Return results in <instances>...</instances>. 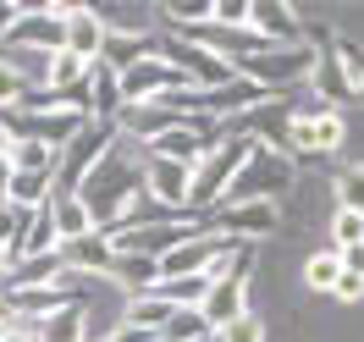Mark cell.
<instances>
[{"mask_svg":"<svg viewBox=\"0 0 364 342\" xmlns=\"http://www.w3.org/2000/svg\"><path fill=\"white\" fill-rule=\"evenodd\" d=\"M138 188H144V155H133L127 144H116L111 155L83 177L77 199H83V210H89L94 227L111 232V227H122V221L133 215V193Z\"/></svg>","mask_w":364,"mask_h":342,"instance_id":"6da1fadb","label":"cell"},{"mask_svg":"<svg viewBox=\"0 0 364 342\" xmlns=\"http://www.w3.org/2000/svg\"><path fill=\"white\" fill-rule=\"evenodd\" d=\"M232 67H237V78L259 83L271 100H282V94H293L298 83H309L315 50H309V45H254V50H243Z\"/></svg>","mask_w":364,"mask_h":342,"instance_id":"7a4b0ae2","label":"cell"},{"mask_svg":"<svg viewBox=\"0 0 364 342\" xmlns=\"http://www.w3.org/2000/svg\"><path fill=\"white\" fill-rule=\"evenodd\" d=\"M254 155V138L249 133H237L232 127L221 144H210L205 160L193 166V188H188V210H199V215H210V210L221 205V193L232 188V177H237V166Z\"/></svg>","mask_w":364,"mask_h":342,"instance_id":"3957f363","label":"cell"},{"mask_svg":"<svg viewBox=\"0 0 364 342\" xmlns=\"http://www.w3.org/2000/svg\"><path fill=\"white\" fill-rule=\"evenodd\" d=\"M287 188H293V155L254 144V155L237 166V177L221 193V205H282Z\"/></svg>","mask_w":364,"mask_h":342,"instance_id":"277c9868","label":"cell"},{"mask_svg":"<svg viewBox=\"0 0 364 342\" xmlns=\"http://www.w3.org/2000/svg\"><path fill=\"white\" fill-rule=\"evenodd\" d=\"M199 315H205L210 331H227L232 320L249 315V243L221 260V265H210V293L199 304Z\"/></svg>","mask_w":364,"mask_h":342,"instance_id":"5b68a950","label":"cell"},{"mask_svg":"<svg viewBox=\"0 0 364 342\" xmlns=\"http://www.w3.org/2000/svg\"><path fill=\"white\" fill-rule=\"evenodd\" d=\"M116 144H122V133H116L111 122H83V133L72 138L67 149H61V160H55V193H77L83 177L111 155Z\"/></svg>","mask_w":364,"mask_h":342,"instance_id":"8992f818","label":"cell"},{"mask_svg":"<svg viewBox=\"0 0 364 342\" xmlns=\"http://www.w3.org/2000/svg\"><path fill=\"white\" fill-rule=\"evenodd\" d=\"M122 78V100L127 105H155V100H166V94H177V89H188V78H182L166 55H144L138 67H127V72H116Z\"/></svg>","mask_w":364,"mask_h":342,"instance_id":"52a82bcc","label":"cell"},{"mask_svg":"<svg viewBox=\"0 0 364 342\" xmlns=\"http://www.w3.org/2000/svg\"><path fill=\"white\" fill-rule=\"evenodd\" d=\"M6 45H23V50H67V0H50V6H23V17L11 28Z\"/></svg>","mask_w":364,"mask_h":342,"instance_id":"ba28073f","label":"cell"},{"mask_svg":"<svg viewBox=\"0 0 364 342\" xmlns=\"http://www.w3.org/2000/svg\"><path fill=\"white\" fill-rule=\"evenodd\" d=\"M210 227L221 232V237L249 243V237H271L282 227V210L276 205H215L210 210Z\"/></svg>","mask_w":364,"mask_h":342,"instance_id":"9c48e42d","label":"cell"},{"mask_svg":"<svg viewBox=\"0 0 364 342\" xmlns=\"http://www.w3.org/2000/svg\"><path fill=\"white\" fill-rule=\"evenodd\" d=\"M67 260L61 254H17L6 271H0V298H11V293H28V287H55V282H67Z\"/></svg>","mask_w":364,"mask_h":342,"instance_id":"30bf717a","label":"cell"},{"mask_svg":"<svg viewBox=\"0 0 364 342\" xmlns=\"http://www.w3.org/2000/svg\"><path fill=\"white\" fill-rule=\"evenodd\" d=\"M342 138H348V122H342V111H315V116H293V155H331V149H342Z\"/></svg>","mask_w":364,"mask_h":342,"instance_id":"8fae6325","label":"cell"},{"mask_svg":"<svg viewBox=\"0 0 364 342\" xmlns=\"http://www.w3.org/2000/svg\"><path fill=\"white\" fill-rule=\"evenodd\" d=\"M249 28L259 45H304V17L287 0H249Z\"/></svg>","mask_w":364,"mask_h":342,"instance_id":"7c38bea8","label":"cell"},{"mask_svg":"<svg viewBox=\"0 0 364 342\" xmlns=\"http://www.w3.org/2000/svg\"><path fill=\"white\" fill-rule=\"evenodd\" d=\"M105 33H111V23H105L94 6H72V0H67V50L83 61V67H94V61H100Z\"/></svg>","mask_w":364,"mask_h":342,"instance_id":"4fadbf2b","label":"cell"},{"mask_svg":"<svg viewBox=\"0 0 364 342\" xmlns=\"http://www.w3.org/2000/svg\"><path fill=\"white\" fill-rule=\"evenodd\" d=\"M309 94L315 100H326L331 111H337L342 100H353V78H348V67H342V55H337V39L326 50H315V72H309Z\"/></svg>","mask_w":364,"mask_h":342,"instance_id":"5bb4252c","label":"cell"},{"mask_svg":"<svg viewBox=\"0 0 364 342\" xmlns=\"http://www.w3.org/2000/svg\"><path fill=\"white\" fill-rule=\"evenodd\" d=\"M155 50H160V39L149 28H111V33H105V50H100V67L127 72V67H138L144 55H155Z\"/></svg>","mask_w":364,"mask_h":342,"instance_id":"9a60e30c","label":"cell"},{"mask_svg":"<svg viewBox=\"0 0 364 342\" xmlns=\"http://www.w3.org/2000/svg\"><path fill=\"white\" fill-rule=\"evenodd\" d=\"M144 188L160 199V210H188L193 171H188V166H171V160H144Z\"/></svg>","mask_w":364,"mask_h":342,"instance_id":"2e32d148","label":"cell"},{"mask_svg":"<svg viewBox=\"0 0 364 342\" xmlns=\"http://www.w3.org/2000/svg\"><path fill=\"white\" fill-rule=\"evenodd\" d=\"M182 116L166 111V105H122V116H116V133L127 138V144H149V138H160L166 127H177Z\"/></svg>","mask_w":364,"mask_h":342,"instance_id":"e0dca14e","label":"cell"},{"mask_svg":"<svg viewBox=\"0 0 364 342\" xmlns=\"http://www.w3.org/2000/svg\"><path fill=\"white\" fill-rule=\"evenodd\" d=\"M61 260H67V271L77 276H105L111 271V260H116V243L105 237V232H89V237H77V243H67L61 249Z\"/></svg>","mask_w":364,"mask_h":342,"instance_id":"ac0fdd59","label":"cell"},{"mask_svg":"<svg viewBox=\"0 0 364 342\" xmlns=\"http://www.w3.org/2000/svg\"><path fill=\"white\" fill-rule=\"evenodd\" d=\"M122 105H127V100H122V78H116L111 67L94 61V67H89V122H111V127H116Z\"/></svg>","mask_w":364,"mask_h":342,"instance_id":"d6986e66","label":"cell"},{"mask_svg":"<svg viewBox=\"0 0 364 342\" xmlns=\"http://www.w3.org/2000/svg\"><path fill=\"white\" fill-rule=\"evenodd\" d=\"M105 282H116V287H127V293H155V282H160V260H149V254H122L116 249L111 260V271H105Z\"/></svg>","mask_w":364,"mask_h":342,"instance_id":"ffe728a7","label":"cell"},{"mask_svg":"<svg viewBox=\"0 0 364 342\" xmlns=\"http://www.w3.org/2000/svg\"><path fill=\"white\" fill-rule=\"evenodd\" d=\"M28 331H33V342H89V315H83V304H72V309L33 320Z\"/></svg>","mask_w":364,"mask_h":342,"instance_id":"44dd1931","label":"cell"},{"mask_svg":"<svg viewBox=\"0 0 364 342\" xmlns=\"http://www.w3.org/2000/svg\"><path fill=\"white\" fill-rule=\"evenodd\" d=\"M50 221H55V232H61V249L77 243V237H89V232H100L89 221V210H83L77 193H55V199H50Z\"/></svg>","mask_w":364,"mask_h":342,"instance_id":"7402d4cb","label":"cell"},{"mask_svg":"<svg viewBox=\"0 0 364 342\" xmlns=\"http://www.w3.org/2000/svg\"><path fill=\"white\" fill-rule=\"evenodd\" d=\"M50 199H55V177H33V171H17L11 177V188H6V205H17V210H45Z\"/></svg>","mask_w":364,"mask_h":342,"instance_id":"603a6c76","label":"cell"},{"mask_svg":"<svg viewBox=\"0 0 364 342\" xmlns=\"http://www.w3.org/2000/svg\"><path fill=\"white\" fill-rule=\"evenodd\" d=\"M55 160H61V149H50V144H39V138H17V144H11V171L55 177Z\"/></svg>","mask_w":364,"mask_h":342,"instance_id":"cb8c5ba5","label":"cell"},{"mask_svg":"<svg viewBox=\"0 0 364 342\" xmlns=\"http://www.w3.org/2000/svg\"><path fill=\"white\" fill-rule=\"evenodd\" d=\"M171 309H177V304H166V298H155V293H138V298H127L122 326H138V331H155L160 337V326L171 320Z\"/></svg>","mask_w":364,"mask_h":342,"instance_id":"d4e9b609","label":"cell"},{"mask_svg":"<svg viewBox=\"0 0 364 342\" xmlns=\"http://www.w3.org/2000/svg\"><path fill=\"white\" fill-rule=\"evenodd\" d=\"M17 254H28V260H33V254H61V232H55V221H50V205L33 210V221H28ZM17 254H11V260H17Z\"/></svg>","mask_w":364,"mask_h":342,"instance_id":"484cf974","label":"cell"},{"mask_svg":"<svg viewBox=\"0 0 364 342\" xmlns=\"http://www.w3.org/2000/svg\"><path fill=\"white\" fill-rule=\"evenodd\" d=\"M210 293V276H171V282H155V298L177 304V309H199Z\"/></svg>","mask_w":364,"mask_h":342,"instance_id":"4316f807","label":"cell"},{"mask_svg":"<svg viewBox=\"0 0 364 342\" xmlns=\"http://www.w3.org/2000/svg\"><path fill=\"white\" fill-rule=\"evenodd\" d=\"M39 78H45V89H67V83H83L89 67H83L72 50H55V55H45V72H39Z\"/></svg>","mask_w":364,"mask_h":342,"instance_id":"83f0119b","label":"cell"},{"mask_svg":"<svg viewBox=\"0 0 364 342\" xmlns=\"http://www.w3.org/2000/svg\"><path fill=\"white\" fill-rule=\"evenodd\" d=\"M199 337H215L199 309H171V320L160 326V342H199Z\"/></svg>","mask_w":364,"mask_h":342,"instance_id":"f1b7e54d","label":"cell"},{"mask_svg":"<svg viewBox=\"0 0 364 342\" xmlns=\"http://www.w3.org/2000/svg\"><path fill=\"white\" fill-rule=\"evenodd\" d=\"M28 89H33V78H28V72L17 67L11 55H0V116H6V111H17Z\"/></svg>","mask_w":364,"mask_h":342,"instance_id":"f546056e","label":"cell"},{"mask_svg":"<svg viewBox=\"0 0 364 342\" xmlns=\"http://www.w3.org/2000/svg\"><path fill=\"white\" fill-rule=\"evenodd\" d=\"M337 276H342V260H337V249L315 254V260L304 265V282H309L315 293H331V287H337Z\"/></svg>","mask_w":364,"mask_h":342,"instance_id":"4dcf8cb0","label":"cell"},{"mask_svg":"<svg viewBox=\"0 0 364 342\" xmlns=\"http://www.w3.org/2000/svg\"><path fill=\"white\" fill-rule=\"evenodd\" d=\"M28 210H17V205H0V249L6 254H17V243H23V232H28Z\"/></svg>","mask_w":364,"mask_h":342,"instance_id":"1f68e13d","label":"cell"},{"mask_svg":"<svg viewBox=\"0 0 364 342\" xmlns=\"http://www.w3.org/2000/svg\"><path fill=\"white\" fill-rule=\"evenodd\" d=\"M337 199H342V210H359L364 215V166H353V171L337 177Z\"/></svg>","mask_w":364,"mask_h":342,"instance_id":"d6a6232c","label":"cell"},{"mask_svg":"<svg viewBox=\"0 0 364 342\" xmlns=\"http://www.w3.org/2000/svg\"><path fill=\"white\" fill-rule=\"evenodd\" d=\"M331 237H337V249L364 243V215H359V210H337V227H331Z\"/></svg>","mask_w":364,"mask_h":342,"instance_id":"836d02e7","label":"cell"},{"mask_svg":"<svg viewBox=\"0 0 364 342\" xmlns=\"http://www.w3.org/2000/svg\"><path fill=\"white\" fill-rule=\"evenodd\" d=\"M215 342H265V326H259V315H243V320H232L227 331H215Z\"/></svg>","mask_w":364,"mask_h":342,"instance_id":"e575fe53","label":"cell"},{"mask_svg":"<svg viewBox=\"0 0 364 342\" xmlns=\"http://www.w3.org/2000/svg\"><path fill=\"white\" fill-rule=\"evenodd\" d=\"M215 28H249V0H215Z\"/></svg>","mask_w":364,"mask_h":342,"instance_id":"d590c367","label":"cell"},{"mask_svg":"<svg viewBox=\"0 0 364 342\" xmlns=\"http://www.w3.org/2000/svg\"><path fill=\"white\" fill-rule=\"evenodd\" d=\"M17 17H23V0H0V45L11 39V28H17Z\"/></svg>","mask_w":364,"mask_h":342,"instance_id":"8d00e7d4","label":"cell"},{"mask_svg":"<svg viewBox=\"0 0 364 342\" xmlns=\"http://www.w3.org/2000/svg\"><path fill=\"white\" fill-rule=\"evenodd\" d=\"M331 293H337L342 304H348V298H364V276H353V271H342V276H337V287H331Z\"/></svg>","mask_w":364,"mask_h":342,"instance_id":"74e56055","label":"cell"},{"mask_svg":"<svg viewBox=\"0 0 364 342\" xmlns=\"http://www.w3.org/2000/svg\"><path fill=\"white\" fill-rule=\"evenodd\" d=\"M337 260H342V271L364 276V243H353V249H337Z\"/></svg>","mask_w":364,"mask_h":342,"instance_id":"f35d334b","label":"cell"},{"mask_svg":"<svg viewBox=\"0 0 364 342\" xmlns=\"http://www.w3.org/2000/svg\"><path fill=\"white\" fill-rule=\"evenodd\" d=\"M11 177H17V171H11V155H0V205H6V188H11Z\"/></svg>","mask_w":364,"mask_h":342,"instance_id":"ab89813d","label":"cell"},{"mask_svg":"<svg viewBox=\"0 0 364 342\" xmlns=\"http://www.w3.org/2000/svg\"><path fill=\"white\" fill-rule=\"evenodd\" d=\"M0 342H33V331H28V326H11V331H0Z\"/></svg>","mask_w":364,"mask_h":342,"instance_id":"60d3db41","label":"cell"},{"mask_svg":"<svg viewBox=\"0 0 364 342\" xmlns=\"http://www.w3.org/2000/svg\"><path fill=\"white\" fill-rule=\"evenodd\" d=\"M11 144H17V138H11V122L0 116V155H11Z\"/></svg>","mask_w":364,"mask_h":342,"instance_id":"b9f144b4","label":"cell"},{"mask_svg":"<svg viewBox=\"0 0 364 342\" xmlns=\"http://www.w3.org/2000/svg\"><path fill=\"white\" fill-rule=\"evenodd\" d=\"M353 100H359V105H364V78H359V83H353Z\"/></svg>","mask_w":364,"mask_h":342,"instance_id":"7bdbcfd3","label":"cell"},{"mask_svg":"<svg viewBox=\"0 0 364 342\" xmlns=\"http://www.w3.org/2000/svg\"><path fill=\"white\" fill-rule=\"evenodd\" d=\"M6 265H11V254H6V249H0V271H6Z\"/></svg>","mask_w":364,"mask_h":342,"instance_id":"ee69618b","label":"cell"},{"mask_svg":"<svg viewBox=\"0 0 364 342\" xmlns=\"http://www.w3.org/2000/svg\"><path fill=\"white\" fill-rule=\"evenodd\" d=\"M199 342H215V337H199Z\"/></svg>","mask_w":364,"mask_h":342,"instance_id":"f6af8a7d","label":"cell"},{"mask_svg":"<svg viewBox=\"0 0 364 342\" xmlns=\"http://www.w3.org/2000/svg\"><path fill=\"white\" fill-rule=\"evenodd\" d=\"M155 342H160V337H155Z\"/></svg>","mask_w":364,"mask_h":342,"instance_id":"bcb514c9","label":"cell"}]
</instances>
